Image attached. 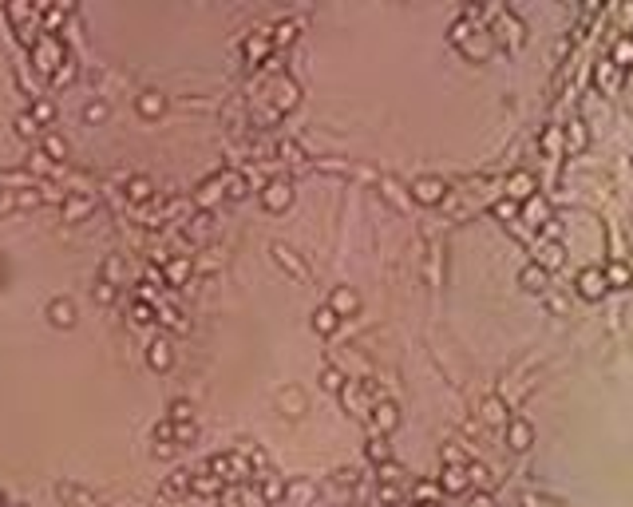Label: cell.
<instances>
[{"label":"cell","instance_id":"obj_1","mask_svg":"<svg viewBox=\"0 0 633 507\" xmlns=\"http://www.w3.org/2000/svg\"><path fill=\"white\" fill-rule=\"evenodd\" d=\"M341 400H345V408L352 412L356 420H368V416H372V396H368V389L356 384V380H348L345 389H341Z\"/></svg>","mask_w":633,"mask_h":507},{"label":"cell","instance_id":"obj_2","mask_svg":"<svg viewBox=\"0 0 633 507\" xmlns=\"http://www.w3.org/2000/svg\"><path fill=\"white\" fill-rule=\"evenodd\" d=\"M329 309L336 317H356V313H361V293H356L352 285H336L332 298H329Z\"/></svg>","mask_w":633,"mask_h":507},{"label":"cell","instance_id":"obj_3","mask_svg":"<svg viewBox=\"0 0 633 507\" xmlns=\"http://www.w3.org/2000/svg\"><path fill=\"white\" fill-rule=\"evenodd\" d=\"M443 194H447V183H443V178H416V183H411V198L424 203V206L443 203Z\"/></svg>","mask_w":633,"mask_h":507},{"label":"cell","instance_id":"obj_4","mask_svg":"<svg viewBox=\"0 0 633 507\" xmlns=\"http://www.w3.org/2000/svg\"><path fill=\"white\" fill-rule=\"evenodd\" d=\"M605 289H610V285H605V278H601V266H586L582 273H578V293H582L586 301H598Z\"/></svg>","mask_w":633,"mask_h":507},{"label":"cell","instance_id":"obj_5","mask_svg":"<svg viewBox=\"0 0 633 507\" xmlns=\"http://www.w3.org/2000/svg\"><path fill=\"white\" fill-rule=\"evenodd\" d=\"M368 420H372V428H376L380 436H388V432H392V428L400 424V408H396L392 400H376V404H372V416H368Z\"/></svg>","mask_w":633,"mask_h":507},{"label":"cell","instance_id":"obj_6","mask_svg":"<svg viewBox=\"0 0 633 507\" xmlns=\"http://www.w3.org/2000/svg\"><path fill=\"white\" fill-rule=\"evenodd\" d=\"M289 198H293V187H289L285 178H273V183H266V190H261V206H266V210H285Z\"/></svg>","mask_w":633,"mask_h":507},{"label":"cell","instance_id":"obj_7","mask_svg":"<svg viewBox=\"0 0 633 507\" xmlns=\"http://www.w3.org/2000/svg\"><path fill=\"white\" fill-rule=\"evenodd\" d=\"M273 262H277V266H281L285 273L293 278V282H305V278H309V269H305V262H301V258H297L293 250H289V246H281V242L273 246Z\"/></svg>","mask_w":633,"mask_h":507},{"label":"cell","instance_id":"obj_8","mask_svg":"<svg viewBox=\"0 0 633 507\" xmlns=\"http://www.w3.org/2000/svg\"><path fill=\"white\" fill-rule=\"evenodd\" d=\"M535 190H538V183H535V174H530V171H515L511 178H506V194H511L515 203L535 198Z\"/></svg>","mask_w":633,"mask_h":507},{"label":"cell","instance_id":"obj_9","mask_svg":"<svg viewBox=\"0 0 633 507\" xmlns=\"http://www.w3.org/2000/svg\"><path fill=\"white\" fill-rule=\"evenodd\" d=\"M440 488L451 491V495H459V491L471 488V479H467V464H447L443 475H440Z\"/></svg>","mask_w":633,"mask_h":507},{"label":"cell","instance_id":"obj_10","mask_svg":"<svg viewBox=\"0 0 633 507\" xmlns=\"http://www.w3.org/2000/svg\"><path fill=\"white\" fill-rule=\"evenodd\" d=\"M522 218L530 222V226H546V222L554 218V210H550V203H546V198H526V203H522Z\"/></svg>","mask_w":633,"mask_h":507},{"label":"cell","instance_id":"obj_11","mask_svg":"<svg viewBox=\"0 0 633 507\" xmlns=\"http://www.w3.org/2000/svg\"><path fill=\"white\" fill-rule=\"evenodd\" d=\"M530 440H535V428L526 424V420H511V424H506V444H511L515 452H526Z\"/></svg>","mask_w":633,"mask_h":507},{"label":"cell","instance_id":"obj_12","mask_svg":"<svg viewBox=\"0 0 633 507\" xmlns=\"http://www.w3.org/2000/svg\"><path fill=\"white\" fill-rule=\"evenodd\" d=\"M519 282H522V289H530V293H546V282H550V273H546V269L535 262V266H526V269L519 273Z\"/></svg>","mask_w":633,"mask_h":507},{"label":"cell","instance_id":"obj_13","mask_svg":"<svg viewBox=\"0 0 633 507\" xmlns=\"http://www.w3.org/2000/svg\"><path fill=\"white\" fill-rule=\"evenodd\" d=\"M336 325H341V317L332 313L329 305H316V309H313V329L321 333V337H332V333H336Z\"/></svg>","mask_w":633,"mask_h":507},{"label":"cell","instance_id":"obj_14","mask_svg":"<svg viewBox=\"0 0 633 507\" xmlns=\"http://www.w3.org/2000/svg\"><path fill=\"white\" fill-rule=\"evenodd\" d=\"M147 361H151V369H171V341L167 337H155L151 349H147Z\"/></svg>","mask_w":633,"mask_h":507},{"label":"cell","instance_id":"obj_15","mask_svg":"<svg viewBox=\"0 0 633 507\" xmlns=\"http://www.w3.org/2000/svg\"><path fill=\"white\" fill-rule=\"evenodd\" d=\"M601 278H605V285H630L633 269L625 266V262H605V266H601Z\"/></svg>","mask_w":633,"mask_h":507},{"label":"cell","instance_id":"obj_16","mask_svg":"<svg viewBox=\"0 0 633 507\" xmlns=\"http://www.w3.org/2000/svg\"><path fill=\"white\" fill-rule=\"evenodd\" d=\"M483 420H487V424H511L506 404L499 400V396H487V400H483Z\"/></svg>","mask_w":633,"mask_h":507},{"label":"cell","instance_id":"obj_17","mask_svg":"<svg viewBox=\"0 0 633 507\" xmlns=\"http://www.w3.org/2000/svg\"><path fill=\"white\" fill-rule=\"evenodd\" d=\"M47 317H52V325H72V321H76V305L56 298L52 305H47Z\"/></svg>","mask_w":633,"mask_h":507},{"label":"cell","instance_id":"obj_18","mask_svg":"<svg viewBox=\"0 0 633 507\" xmlns=\"http://www.w3.org/2000/svg\"><path fill=\"white\" fill-rule=\"evenodd\" d=\"M538 266L546 269V273L558 269V266H562V246H558V242H546V246L538 250Z\"/></svg>","mask_w":633,"mask_h":507},{"label":"cell","instance_id":"obj_19","mask_svg":"<svg viewBox=\"0 0 633 507\" xmlns=\"http://www.w3.org/2000/svg\"><path fill=\"white\" fill-rule=\"evenodd\" d=\"M234 495L242 507H266V495H261V488H253V484H237Z\"/></svg>","mask_w":633,"mask_h":507},{"label":"cell","instance_id":"obj_20","mask_svg":"<svg viewBox=\"0 0 633 507\" xmlns=\"http://www.w3.org/2000/svg\"><path fill=\"white\" fill-rule=\"evenodd\" d=\"M586 139H590V135H586V123H582V119H574V123L566 127V151L578 155V151L586 147Z\"/></svg>","mask_w":633,"mask_h":507},{"label":"cell","instance_id":"obj_21","mask_svg":"<svg viewBox=\"0 0 633 507\" xmlns=\"http://www.w3.org/2000/svg\"><path fill=\"white\" fill-rule=\"evenodd\" d=\"M467 60H487L491 56V36H479V40H467V44L459 48Z\"/></svg>","mask_w":633,"mask_h":507},{"label":"cell","instance_id":"obj_22","mask_svg":"<svg viewBox=\"0 0 633 507\" xmlns=\"http://www.w3.org/2000/svg\"><path fill=\"white\" fill-rule=\"evenodd\" d=\"M293 103H297V83L281 79V83H277V111H289Z\"/></svg>","mask_w":633,"mask_h":507},{"label":"cell","instance_id":"obj_23","mask_svg":"<svg viewBox=\"0 0 633 507\" xmlns=\"http://www.w3.org/2000/svg\"><path fill=\"white\" fill-rule=\"evenodd\" d=\"M630 60H633V40L630 36H621V40H617V48H614V68H630Z\"/></svg>","mask_w":633,"mask_h":507},{"label":"cell","instance_id":"obj_24","mask_svg":"<svg viewBox=\"0 0 633 507\" xmlns=\"http://www.w3.org/2000/svg\"><path fill=\"white\" fill-rule=\"evenodd\" d=\"M368 459H376V464H388V459H392V452H388V444H384L380 432L368 440Z\"/></svg>","mask_w":633,"mask_h":507},{"label":"cell","instance_id":"obj_25","mask_svg":"<svg viewBox=\"0 0 633 507\" xmlns=\"http://www.w3.org/2000/svg\"><path fill=\"white\" fill-rule=\"evenodd\" d=\"M321 384H325V389H329V393H341V389H345L348 380H345V373H341V369H325V373H321Z\"/></svg>","mask_w":633,"mask_h":507},{"label":"cell","instance_id":"obj_26","mask_svg":"<svg viewBox=\"0 0 633 507\" xmlns=\"http://www.w3.org/2000/svg\"><path fill=\"white\" fill-rule=\"evenodd\" d=\"M131 198H135V203H147V198H151V194H155V187H151V178H131Z\"/></svg>","mask_w":633,"mask_h":507},{"label":"cell","instance_id":"obj_27","mask_svg":"<svg viewBox=\"0 0 633 507\" xmlns=\"http://www.w3.org/2000/svg\"><path fill=\"white\" fill-rule=\"evenodd\" d=\"M261 495H266V504H269V499H281L285 484L277 479V475H266V479H261Z\"/></svg>","mask_w":633,"mask_h":507},{"label":"cell","instance_id":"obj_28","mask_svg":"<svg viewBox=\"0 0 633 507\" xmlns=\"http://www.w3.org/2000/svg\"><path fill=\"white\" fill-rule=\"evenodd\" d=\"M266 52H269V40H266V36H257V40H246V60H250V63H257L261 56H266Z\"/></svg>","mask_w":633,"mask_h":507},{"label":"cell","instance_id":"obj_29","mask_svg":"<svg viewBox=\"0 0 633 507\" xmlns=\"http://www.w3.org/2000/svg\"><path fill=\"white\" fill-rule=\"evenodd\" d=\"M167 491H171V495H182V491H190V472H174L171 479H167Z\"/></svg>","mask_w":633,"mask_h":507},{"label":"cell","instance_id":"obj_30","mask_svg":"<svg viewBox=\"0 0 633 507\" xmlns=\"http://www.w3.org/2000/svg\"><path fill=\"white\" fill-rule=\"evenodd\" d=\"M139 111H142V115H158V111H162V95L147 92V95L139 99Z\"/></svg>","mask_w":633,"mask_h":507},{"label":"cell","instance_id":"obj_31","mask_svg":"<svg viewBox=\"0 0 633 507\" xmlns=\"http://www.w3.org/2000/svg\"><path fill=\"white\" fill-rule=\"evenodd\" d=\"M218 187H226V178H210L202 187V194H198V206H210L214 203V194H218Z\"/></svg>","mask_w":633,"mask_h":507},{"label":"cell","instance_id":"obj_32","mask_svg":"<svg viewBox=\"0 0 633 507\" xmlns=\"http://www.w3.org/2000/svg\"><path fill=\"white\" fill-rule=\"evenodd\" d=\"M400 464H392V459H388V464H380V484H400Z\"/></svg>","mask_w":633,"mask_h":507},{"label":"cell","instance_id":"obj_33","mask_svg":"<svg viewBox=\"0 0 633 507\" xmlns=\"http://www.w3.org/2000/svg\"><path fill=\"white\" fill-rule=\"evenodd\" d=\"M380 187H384V194H388V198H392L396 206H400V210H404V206H408V198H404V194H400V187H396L392 178H380Z\"/></svg>","mask_w":633,"mask_h":507},{"label":"cell","instance_id":"obj_34","mask_svg":"<svg viewBox=\"0 0 633 507\" xmlns=\"http://www.w3.org/2000/svg\"><path fill=\"white\" fill-rule=\"evenodd\" d=\"M190 420V404L186 400H174L171 404V424H186Z\"/></svg>","mask_w":633,"mask_h":507},{"label":"cell","instance_id":"obj_35","mask_svg":"<svg viewBox=\"0 0 633 507\" xmlns=\"http://www.w3.org/2000/svg\"><path fill=\"white\" fill-rule=\"evenodd\" d=\"M167 273H171V282H182V278H186V273H190V262H186V258H174V262H171V269H167Z\"/></svg>","mask_w":633,"mask_h":507},{"label":"cell","instance_id":"obj_36","mask_svg":"<svg viewBox=\"0 0 633 507\" xmlns=\"http://www.w3.org/2000/svg\"><path fill=\"white\" fill-rule=\"evenodd\" d=\"M44 147H47V155H52V158H63V155H67V147H63V139H60V135H47V139H44Z\"/></svg>","mask_w":633,"mask_h":507},{"label":"cell","instance_id":"obj_37","mask_svg":"<svg viewBox=\"0 0 633 507\" xmlns=\"http://www.w3.org/2000/svg\"><path fill=\"white\" fill-rule=\"evenodd\" d=\"M79 214H87V198H72L63 206V218H79Z\"/></svg>","mask_w":633,"mask_h":507},{"label":"cell","instance_id":"obj_38","mask_svg":"<svg viewBox=\"0 0 633 507\" xmlns=\"http://www.w3.org/2000/svg\"><path fill=\"white\" fill-rule=\"evenodd\" d=\"M416 495H420V504H436V484H431V479L416 484Z\"/></svg>","mask_w":633,"mask_h":507},{"label":"cell","instance_id":"obj_39","mask_svg":"<svg viewBox=\"0 0 633 507\" xmlns=\"http://www.w3.org/2000/svg\"><path fill=\"white\" fill-rule=\"evenodd\" d=\"M376 499H380V504H396V499H400V488H396V484H380Z\"/></svg>","mask_w":633,"mask_h":507},{"label":"cell","instance_id":"obj_40","mask_svg":"<svg viewBox=\"0 0 633 507\" xmlns=\"http://www.w3.org/2000/svg\"><path fill=\"white\" fill-rule=\"evenodd\" d=\"M194 440V420H186V424H174V444H186Z\"/></svg>","mask_w":633,"mask_h":507},{"label":"cell","instance_id":"obj_41","mask_svg":"<svg viewBox=\"0 0 633 507\" xmlns=\"http://www.w3.org/2000/svg\"><path fill=\"white\" fill-rule=\"evenodd\" d=\"M297 36V24H277V36H273V44H289Z\"/></svg>","mask_w":633,"mask_h":507},{"label":"cell","instance_id":"obj_42","mask_svg":"<svg viewBox=\"0 0 633 507\" xmlns=\"http://www.w3.org/2000/svg\"><path fill=\"white\" fill-rule=\"evenodd\" d=\"M16 131H20V135H36V131H40V123H36L32 115H20V119H16Z\"/></svg>","mask_w":633,"mask_h":507},{"label":"cell","instance_id":"obj_43","mask_svg":"<svg viewBox=\"0 0 633 507\" xmlns=\"http://www.w3.org/2000/svg\"><path fill=\"white\" fill-rule=\"evenodd\" d=\"M467 479L471 484H487V468L483 464H467Z\"/></svg>","mask_w":633,"mask_h":507},{"label":"cell","instance_id":"obj_44","mask_svg":"<svg viewBox=\"0 0 633 507\" xmlns=\"http://www.w3.org/2000/svg\"><path fill=\"white\" fill-rule=\"evenodd\" d=\"M32 119H36V123H47V119H52V103H36V107H32Z\"/></svg>","mask_w":633,"mask_h":507},{"label":"cell","instance_id":"obj_45","mask_svg":"<svg viewBox=\"0 0 633 507\" xmlns=\"http://www.w3.org/2000/svg\"><path fill=\"white\" fill-rule=\"evenodd\" d=\"M151 317H155V309H151V305H135V321H139V325H147V321H151Z\"/></svg>","mask_w":633,"mask_h":507},{"label":"cell","instance_id":"obj_46","mask_svg":"<svg viewBox=\"0 0 633 507\" xmlns=\"http://www.w3.org/2000/svg\"><path fill=\"white\" fill-rule=\"evenodd\" d=\"M103 115H107V107H103V103H92V107H87V119H92V123H99Z\"/></svg>","mask_w":633,"mask_h":507},{"label":"cell","instance_id":"obj_47","mask_svg":"<svg viewBox=\"0 0 633 507\" xmlns=\"http://www.w3.org/2000/svg\"><path fill=\"white\" fill-rule=\"evenodd\" d=\"M495 214H499V218H511V214H515V203H499V206H495Z\"/></svg>","mask_w":633,"mask_h":507},{"label":"cell","instance_id":"obj_48","mask_svg":"<svg viewBox=\"0 0 633 507\" xmlns=\"http://www.w3.org/2000/svg\"><path fill=\"white\" fill-rule=\"evenodd\" d=\"M475 507H491V499L487 495H475Z\"/></svg>","mask_w":633,"mask_h":507},{"label":"cell","instance_id":"obj_49","mask_svg":"<svg viewBox=\"0 0 633 507\" xmlns=\"http://www.w3.org/2000/svg\"><path fill=\"white\" fill-rule=\"evenodd\" d=\"M411 507H440V504H411Z\"/></svg>","mask_w":633,"mask_h":507},{"label":"cell","instance_id":"obj_50","mask_svg":"<svg viewBox=\"0 0 633 507\" xmlns=\"http://www.w3.org/2000/svg\"><path fill=\"white\" fill-rule=\"evenodd\" d=\"M0 507H4V495H0Z\"/></svg>","mask_w":633,"mask_h":507},{"label":"cell","instance_id":"obj_51","mask_svg":"<svg viewBox=\"0 0 633 507\" xmlns=\"http://www.w3.org/2000/svg\"><path fill=\"white\" fill-rule=\"evenodd\" d=\"M380 507H392V504H380Z\"/></svg>","mask_w":633,"mask_h":507}]
</instances>
